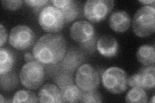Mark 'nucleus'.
<instances>
[{"label": "nucleus", "mask_w": 155, "mask_h": 103, "mask_svg": "<svg viewBox=\"0 0 155 103\" xmlns=\"http://www.w3.org/2000/svg\"><path fill=\"white\" fill-rule=\"evenodd\" d=\"M66 41L61 34L50 33L43 35L33 47L32 54L35 60L45 65H54L65 56Z\"/></svg>", "instance_id": "1"}, {"label": "nucleus", "mask_w": 155, "mask_h": 103, "mask_svg": "<svg viewBox=\"0 0 155 103\" xmlns=\"http://www.w3.org/2000/svg\"><path fill=\"white\" fill-rule=\"evenodd\" d=\"M133 31L140 37H145L155 31L154 4L140 7L135 13L132 21Z\"/></svg>", "instance_id": "2"}, {"label": "nucleus", "mask_w": 155, "mask_h": 103, "mask_svg": "<svg viewBox=\"0 0 155 103\" xmlns=\"http://www.w3.org/2000/svg\"><path fill=\"white\" fill-rule=\"evenodd\" d=\"M70 35L74 41L86 50L93 52L96 45V37L93 24L87 21H78L71 27Z\"/></svg>", "instance_id": "3"}, {"label": "nucleus", "mask_w": 155, "mask_h": 103, "mask_svg": "<svg viewBox=\"0 0 155 103\" xmlns=\"http://www.w3.org/2000/svg\"><path fill=\"white\" fill-rule=\"evenodd\" d=\"M103 86L108 92L114 94H121L128 87V77L126 72L117 66L109 68L101 76Z\"/></svg>", "instance_id": "4"}, {"label": "nucleus", "mask_w": 155, "mask_h": 103, "mask_svg": "<svg viewBox=\"0 0 155 103\" xmlns=\"http://www.w3.org/2000/svg\"><path fill=\"white\" fill-rule=\"evenodd\" d=\"M19 79L22 85L28 89H37L45 79V70L42 64L36 60L26 63L19 73Z\"/></svg>", "instance_id": "5"}, {"label": "nucleus", "mask_w": 155, "mask_h": 103, "mask_svg": "<svg viewBox=\"0 0 155 103\" xmlns=\"http://www.w3.org/2000/svg\"><path fill=\"white\" fill-rule=\"evenodd\" d=\"M38 23L43 31L50 33L60 32L65 25V19L59 9L52 5L43 8L38 15Z\"/></svg>", "instance_id": "6"}, {"label": "nucleus", "mask_w": 155, "mask_h": 103, "mask_svg": "<svg viewBox=\"0 0 155 103\" xmlns=\"http://www.w3.org/2000/svg\"><path fill=\"white\" fill-rule=\"evenodd\" d=\"M114 6L113 0H88L84 5V14L92 23H99L107 17Z\"/></svg>", "instance_id": "7"}, {"label": "nucleus", "mask_w": 155, "mask_h": 103, "mask_svg": "<svg viewBox=\"0 0 155 103\" xmlns=\"http://www.w3.org/2000/svg\"><path fill=\"white\" fill-rule=\"evenodd\" d=\"M75 81L83 92L96 90L100 85L98 72L89 64H84L78 68Z\"/></svg>", "instance_id": "8"}, {"label": "nucleus", "mask_w": 155, "mask_h": 103, "mask_svg": "<svg viewBox=\"0 0 155 103\" xmlns=\"http://www.w3.org/2000/svg\"><path fill=\"white\" fill-rule=\"evenodd\" d=\"M35 34L25 24H19L12 28L8 36L10 45L19 50H24L33 45L35 41Z\"/></svg>", "instance_id": "9"}, {"label": "nucleus", "mask_w": 155, "mask_h": 103, "mask_svg": "<svg viewBox=\"0 0 155 103\" xmlns=\"http://www.w3.org/2000/svg\"><path fill=\"white\" fill-rule=\"evenodd\" d=\"M154 65L143 67L140 71L128 78V85L130 87H139L144 90L154 88Z\"/></svg>", "instance_id": "10"}, {"label": "nucleus", "mask_w": 155, "mask_h": 103, "mask_svg": "<svg viewBox=\"0 0 155 103\" xmlns=\"http://www.w3.org/2000/svg\"><path fill=\"white\" fill-rule=\"evenodd\" d=\"M51 3L61 12L65 23L72 22L80 16V8L78 3L73 0H52Z\"/></svg>", "instance_id": "11"}, {"label": "nucleus", "mask_w": 155, "mask_h": 103, "mask_svg": "<svg viewBox=\"0 0 155 103\" xmlns=\"http://www.w3.org/2000/svg\"><path fill=\"white\" fill-rule=\"evenodd\" d=\"M96 48L101 56L106 58H112L117 55L119 45L114 37L104 35L97 40Z\"/></svg>", "instance_id": "12"}, {"label": "nucleus", "mask_w": 155, "mask_h": 103, "mask_svg": "<svg viewBox=\"0 0 155 103\" xmlns=\"http://www.w3.org/2000/svg\"><path fill=\"white\" fill-rule=\"evenodd\" d=\"M131 19L129 14L124 11H117L111 14L109 19L110 28L117 33L127 31L130 26Z\"/></svg>", "instance_id": "13"}, {"label": "nucleus", "mask_w": 155, "mask_h": 103, "mask_svg": "<svg viewBox=\"0 0 155 103\" xmlns=\"http://www.w3.org/2000/svg\"><path fill=\"white\" fill-rule=\"evenodd\" d=\"M38 100L40 102H63L60 89L57 86L50 83L41 88L38 93Z\"/></svg>", "instance_id": "14"}, {"label": "nucleus", "mask_w": 155, "mask_h": 103, "mask_svg": "<svg viewBox=\"0 0 155 103\" xmlns=\"http://www.w3.org/2000/svg\"><path fill=\"white\" fill-rule=\"evenodd\" d=\"M138 61L145 66L154 65L155 63V48L149 45L140 46L137 52Z\"/></svg>", "instance_id": "15"}, {"label": "nucleus", "mask_w": 155, "mask_h": 103, "mask_svg": "<svg viewBox=\"0 0 155 103\" xmlns=\"http://www.w3.org/2000/svg\"><path fill=\"white\" fill-rule=\"evenodd\" d=\"M82 61V56L79 52L75 50H71L61 60V66L65 72L69 73L74 72L76 68L80 65Z\"/></svg>", "instance_id": "16"}, {"label": "nucleus", "mask_w": 155, "mask_h": 103, "mask_svg": "<svg viewBox=\"0 0 155 103\" xmlns=\"http://www.w3.org/2000/svg\"><path fill=\"white\" fill-rule=\"evenodd\" d=\"M63 102H78L80 101L82 91L77 85H68L60 88Z\"/></svg>", "instance_id": "17"}, {"label": "nucleus", "mask_w": 155, "mask_h": 103, "mask_svg": "<svg viewBox=\"0 0 155 103\" xmlns=\"http://www.w3.org/2000/svg\"><path fill=\"white\" fill-rule=\"evenodd\" d=\"M14 64V56L12 51L1 47L0 49V75L11 72Z\"/></svg>", "instance_id": "18"}, {"label": "nucleus", "mask_w": 155, "mask_h": 103, "mask_svg": "<svg viewBox=\"0 0 155 103\" xmlns=\"http://www.w3.org/2000/svg\"><path fill=\"white\" fill-rule=\"evenodd\" d=\"M148 96L145 90L139 87H133L126 95L125 101L129 103L147 102Z\"/></svg>", "instance_id": "19"}, {"label": "nucleus", "mask_w": 155, "mask_h": 103, "mask_svg": "<svg viewBox=\"0 0 155 103\" xmlns=\"http://www.w3.org/2000/svg\"><path fill=\"white\" fill-rule=\"evenodd\" d=\"M12 102H38V97L35 93L25 90H19L14 95Z\"/></svg>", "instance_id": "20"}, {"label": "nucleus", "mask_w": 155, "mask_h": 103, "mask_svg": "<svg viewBox=\"0 0 155 103\" xmlns=\"http://www.w3.org/2000/svg\"><path fill=\"white\" fill-rule=\"evenodd\" d=\"M1 76V88L4 91H10L15 88L18 85L16 75L12 72Z\"/></svg>", "instance_id": "21"}, {"label": "nucleus", "mask_w": 155, "mask_h": 103, "mask_svg": "<svg viewBox=\"0 0 155 103\" xmlns=\"http://www.w3.org/2000/svg\"><path fill=\"white\" fill-rule=\"evenodd\" d=\"M80 102L88 103L101 102H102V97H101L100 93L96 90L87 92L82 91V94Z\"/></svg>", "instance_id": "22"}, {"label": "nucleus", "mask_w": 155, "mask_h": 103, "mask_svg": "<svg viewBox=\"0 0 155 103\" xmlns=\"http://www.w3.org/2000/svg\"><path fill=\"white\" fill-rule=\"evenodd\" d=\"M28 7L33 8L35 12L40 13L41 10L45 7L48 5V3H51V1L48 0H26L24 1Z\"/></svg>", "instance_id": "23"}, {"label": "nucleus", "mask_w": 155, "mask_h": 103, "mask_svg": "<svg viewBox=\"0 0 155 103\" xmlns=\"http://www.w3.org/2000/svg\"><path fill=\"white\" fill-rule=\"evenodd\" d=\"M55 82L60 88L68 85L73 84V79H72L71 74H69L67 72H64L56 76Z\"/></svg>", "instance_id": "24"}, {"label": "nucleus", "mask_w": 155, "mask_h": 103, "mask_svg": "<svg viewBox=\"0 0 155 103\" xmlns=\"http://www.w3.org/2000/svg\"><path fill=\"white\" fill-rule=\"evenodd\" d=\"M24 1L22 0H3L2 4L3 7L9 11H16L20 8Z\"/></svg>", "instance_id": "25"}, {"label": "nucleus", "mask_w": 155, "mask_h": 103, "mask_svg": "<svg viewBox=\"0 0 155 103\" xmlns=\"http://www.w3.org/2000/svg\"><path fill=\"white\" fill-rule=\"evenodd\" d=\"M7 31L2 24H0V43H1V47L6 43L7 40Z\"/></svg>", "instance_id": "26"}, {"label": "nucleus", "mask_w": 155, "mask_h": 103, "mask_svg": "<svg viewBox=\"0 0 155 103\" xmlns=\"http://www.w3.org/2000/svg\"><path fill=\"white\" fill-rule=\"evenodd\" d=\"M24 60H25V61L27 63L36 60L32 53H25V55H24Z\"/></svg>", "instance_id": "27"}, {"label": "nucleus", "mask_w": 155, "mask_h": 103, "mask_svg": "<svg viewBox=\"0 0 155 103\" xmlns=\"http://www.w3.org/2000/svg\"><path fill=\"white\" fill-rule=\"evenodd\" d=\"M140 3L144 4L145 5H151L154 4V0H139Z\"/></svg>", "instance_id": "28"}, {"label": "nucleus", "mask_w": 155, "mask_h": 103, "mask_svg": "<svg viewBox=\"0 0 155 103\" xmlns=\"http://www.w3.org/2000/svg\"><path fill=\"white\" fill-rule=\"evenodd\" d=\"M0 102H5L4 101V97H3L2 95H0Z\"/></svg>", "instance_id": "29"}, {"label": "nucleus", "mask_w": 155, "mask_h": 103, "mask_svg": "<svg viewBox=\"0 0 155 103\" xmlns=\"http://www.w3.org/2000/svg\"><path fill=\"white\" fill-rule=\"evenodd\" d=\"M154 97H155V96H154V95H153V97H152V100H151L152 103H154Z\"/></svg>", "instance_id": "30"}]
</instances>
